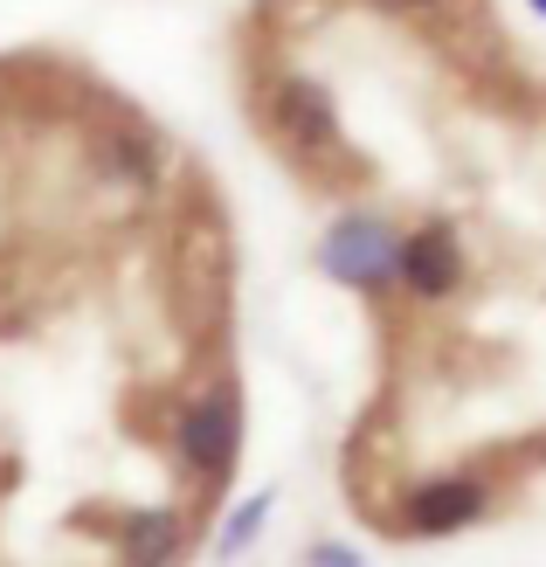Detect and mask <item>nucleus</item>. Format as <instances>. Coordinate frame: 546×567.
Segmentation results:
<instances>
[{
    "instance_id": "nucleus-9",
    "label": "nucleus",
    "mask_w": 546,
    "mask_h": 567,
    "mask_svg": "<svg viewBox=\"0 0 546 567\" xmlns=\"http://www.w3.org/2000/svg\"><path fill=\"white\" fill-rule=\"evenodd\" d=\"M305 567H367V560H360L353 547H311V560H305Z\"/></svg>"
},
{
    "instance_id": "nucleus-5",
    "label": "nucleus",
    "mask_w": 546,
    "mask_h": 567,
    "mask_svg": "<svg viewBox=\"0 0 546 567\" xmlns=\"http://www.w3.org/2000/svg\"><path fill=\"white\" fill-rule=\"evenodd\" d=\"M464 277H471V264H464V236H456V221H422L415 236H401V277L394 284L409 298L443 305V298L464 291Z\"/></svg>"
},
{
    "instance_id": "nucleus-3",
    "label": "nucleus",
    "mask_w": 546,
    "mask_h": 567,
    "mask_svg": "<svg viewBox=\"0 0 546 567\" xmlns=\"http://www.w3.org/2000/svg\"><path fill=\"white\" fill-rule=\"evenodd\" d=\"M270 125L298 159H347V132H339V97L319 76H277L270 91Z\"/></svg>"
},
{
    "instance_id": "nucleus-1",
    "label": "nucleus",
    "mask_w": 546,
    "mask_h": 567,
    "mask_svg": "<svg viewBox=\"0 0 546 567\" xmlns=\"http://www.w3.org/2000/svg\"><path fill=\"white\" fill-rule=\"evenodd\" d=\"M174 457L181 471L194 477V485H228V471H236L243 457V402H236V388H208L200 402L181 409L174 422Z\"/></svg>"
},
{
    "instance_id": "nucleus-10",
    "label": "nucleus",
    "mask_w": 546,
    "mask_h": 567,
    "mask_svg": "<svg viewBox=\"0 0 546 567\" xmlns=\"http://www.w3.org/2000/svg\"><path fill=\"white\" fill-rule=\"evenodd\" d=\"M394 8H429V0H394Z\"/></svg>"
},
{
    "instance_id": "nucleus-11",
    "label": "nucleus",
    "mask_w": 546,
    "mask_h": 567,
    "mask_svg": "<svg viewBox=\"0 0 546 567\" xmlns=\"http://www.w3.org/2000/svg\"><path fill=\"white\" fill-rule=\"evenodd\" d=\"M533 8H539V14H546V0H533Z\"/></svg>"
},
{
    "instance_id": "nucleus-2",
    "label": "nucleus",
    "mask_w": 546,
    "mask_h": 567,
    "mask_svg": "<svg viewBox=\"0 0 546 567\" xmlns=\"http://www.w3.org/2000/svg\"><path fill=\"white\" fill-rule=\"evenodd\" d=\"M319 270L339 277V284H353V291H394V277H401V229L388 215H339L332 229L319 236Z\"/></svg>"
},
{
    "instance_id": "nucleus-4",
    "label": "nucleus",
    "mask_w": 546,
    "mask_h": 567,
    "mask_svg": "<svg viewBox=\"0 0 546 567\" xmlns=\"http://www.w3.org/2000/svg\"><path fill=\"white\" fill-rule=\"evenodd\" d=\"M484 513H492V485H484V477H429V485L401 492L394 526L409 533V540H450V533L477 526Z\"/></svg>"
},
{
    "instance_id": "nucleus-8",
    "label": "nucleus",
    "mask_w": 546,
    "mask_h": 567,
    "mask_svg": "<svg viewBox=\"0 0 546 567\" xmlns=\"http://www.w3.org/2000/svg\"><path fill=\"white\" fill-rule=\"evenodd\" d=\"M270 513H277V492H256V498H243L236 513L222 519V533H215V560H243V554L256 547V533L270 526Z\"/></svg>"
},
{
    "instance_id": "nucleus-7",
    "label": "nucleus",
    "mask_w": 546,
    "mask_h": 567,
    "mask_svg": "<svg viewBox=\"0 0 546 567\" xmlns=\"http://www.w3.org/2000/svg\"><path fill=\"white\" fill-rule=\"evenodd\" d=\"M97 174H111V181H159V146L146 132H132V125H111L104 138H97Z\"/></svg>"
},
{
    "instance_id": "nucleus-6",
    "label": "nucleus",
    "mask_w": 546,
    "mask_h": 567,
    "mask_svg": "<svg viewBox=\"0 0 546 567\" xmlns=\"http://www.w3.org/2000/svg\"><path fill=\"white\" fill-rule=\"evenodd\" d=\"M187 547V526L174 505H132L119 513V560L125 567H174Z\"/></svg>"
}]
</instances>
